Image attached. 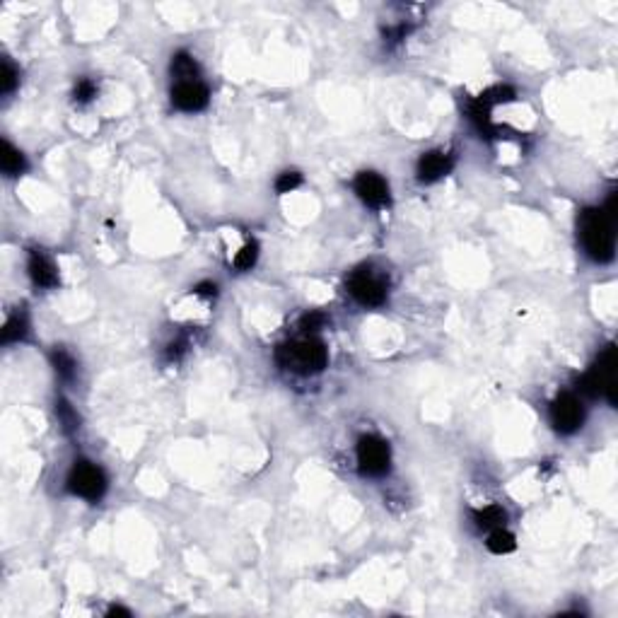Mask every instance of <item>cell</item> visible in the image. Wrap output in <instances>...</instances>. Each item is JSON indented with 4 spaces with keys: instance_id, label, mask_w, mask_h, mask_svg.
<instances>
[{
    "instance_id": "obj_7",
    "label": "cell",
    "mask_w": 618,
    "mask_h": 618,
    "mask_svg": "<svg viewBox=\"0 0 618 618\" xmlns=\"http://www.w3.org/2000/svg\"><path fill=\"white\" fill-rule=\"evenodd\" d=\"M582 421H585V408H582L580 399H577L575 394H568V391H565V394H560L558 399L553 401L551 423L558 433H563V435L575 433V430L582 425Z\"/></svg>"
},
{
    "instance_id": "obj_23",
    "label": "cell",
    "mask_w": 618,
    "mask_h": 618,
    "mask_svg": "<svg viewBox=\"0 0 618 618\" xmlns=\"http://www.w3.org/2000/svg\"><path fill=\"white\" fill-rule=\"evenodd\" d=\"M94 94H97V87H94L92 80H87V78H85V80L78 82V87H75V99L78 101H89Z\"/></svg>"
},
{
    "instance_id": "obj_3",
    "label": "cell",
    "mask_w": 618,
    "mask_h": 618,
    "mask_svg": "<svg viewBox=\"0 0 618 618\" xmlns=\"http://www.w3.org/2000/svg\"><path fill=\"white\" fill-rule=\"evenodd\" d=\"M614 387H616V379H614V345H606V350L599 355L597 365L589 370L580 382V389L585 391L589 396H599L604 394L609 399V404H616V396H614Z\"/></svg>"
},
{
    "instance_id": "obj_11",
    "label": "cell",
    "mask_w": 618,
    "mask_h": 618,
    "mask_svg": "<svg viewBox=\"0 0 618 618\" xmlns=\"http://www.w3.org/2000/svg\"><path fill=\"white\" fill-rule=\"evenodd\" d=\"M30 276L32 280L37 283L39 288H54L58 283V276H56L54 264L39 252L30 254Z\"/></svg>"
},
{
    "instance_id": "obj_8",
    "label": "cell",
    "mask_w": 618,
    "mask_h": 618,
    "mask_svg": "<svg viewBox=\"0 0 618 618\" xmlns=\"http://www.w3.org/2000/svg\"><path fill=\"white\" fill-rule=\"evenodd\" d=\"M172 101L181 111H201L208 104V87L198 80L177 82L172 87Z\"/></svg>"
},
{
    "instance_id": "obj_12",
    "label": "cell",
    "mask_w": 618,
    "mask_h": 618,
    "mask_svg": "<svg viewBox=\"0 0 618 618\" xmlns=\"http://www.w3.org/2000/svg\"><path fill=\"white\" fill-rule=\"evenodd\" d=\"M25 167H27V162H25V157H22V152L15 150L8 140H3V147H0V169H3V174L17 177V174L25 172Z\"/></svg>"
},
{
    "instance_id": "obj_20",
    "label": "cell",
    "mask_w": 618,
    "mask_h": 618,
    "mask_svg": "<svg viewBox=\"0 0 618 618\" xmlns=\"http://www.w3.org/2000/svg\"><path fill=\"white\" fill-rule=\"evenodd\" d=\"M56 413H58V421H61V425H63L66 433H73V430H78V423H80V418H78V413L73 411L68 401H58V406H56Z\"/></svg>"
},
{
    "instance_id": "obj_17",
    "label": "cell",
    "mask_w": 618,
    "mask_h": 618,
    "mask_svg": "<svg viewBox=\"0 0 618 618\" xmlns=\"http://www.w3.org/2000/svg\"><path fill=\"white\" fill-rule=\"evenodd\" d=\"M514 99V89L512 87H502V85H498V87H490L488 92H483L478 97V101H483L488 109H493L495 104H505V101H512Z\"/></svg>"
},
{
    "instance_id": "obj_2",
    "label": "cell",
    "mask_w": 618,
    "mask_h": 618,
    "mask_svg": "<svg viewBox=\"0 0 618 618\" xmlns=\"http://www.w3.org/2000/svg\"><path fill=\"white\" fill-rule=\"evenodd\" d=\"M278 362L283 367L292 372H321L328 362L326 348L321 341H314V338H307V341H297V343H285L278 348Z\"/></svg>"
},
{
    "instance_id": "obj_24",
    "label": "cell",
    "mask_w": 618,
    "mask_h": 618,
    "mask_svg": "<svg viewBox=\"0 0 618 618\" xmlns=\"http://www.w3.org/2000/svg\"><path fill=\"white\" fill-rule=\"evenodd\" d=\"M321 324H324V314H319V311H309V314H304L302 321H299V326H302L304 331H316Z\"/></svg>"
},
{
    "instance_id": "obj_5",
    "label": "cell",
    "mask_w": 618,
    "mask_h": 618,
    "mask_svg": "<svg viewBox=\"0 0 618 618\" xmlns=\"http://www.w3.org/2000/svg\"><path fill=\"white\" fill-rule=\"evenodd\" d=\"M348 290L365 307H379L387 299V283H384V278L372 273L370 268L355 271L348 280Z\"/></svg>"
},
{
    "instance_id": "obj_6",
    "label": "cell",
    "mask_w": 618,
    "mask_h": 618,
    "mask_svg": "<svg viewBox=\"0 0 618 618\" xmlns=\"http://www.w3.org/2000/svg\"><path fill=\"white\" fill-rule=\"evenodd\" d=\"M389 445L384 440L374 438V435H365L358 442V464L362 474L367 476H384L389 471Z\"/></svg>"
},
{
    "instance_id": "obj_15",
    "label": "cell",
    "mask_w": 618,
    "mask_h": 618,
    "mask_svg": "<svg viewBox=\"0 0 618 618\" xmlns=\"http://www.w3.org/2000/svg\"><path fill=\"white\" fill-rule=\"evenodd\" d=\"M514 546H517V541H514V536L509 534L507 529L498 526V529L490 531V536H488V551L502 555V553H512Z\"/></svg>"
},
{
    "instance_id": "obj_18",
    "label": "cell",
    "mask_w": 618,
    "mask_h": 618,
    "mask_svg": "<svg viewBox=\"0 0 618 618\" xmlns=\"http://www.w3.org/2000/svg\"><path fill=\"white\" fill-rule=\"evenodd\" d=\"M51 360H54V367H56V372H58L61 377L73 379V374H75V360H73L66 350H61V348L54 350V353H51Z\"/></svg>"
},
{
    "instance_id": "obj_14",
    "label": "cell",
    "mask_w": 618,
    "mask_h": 618,
    "mask_svg": "<svg viewBox=\"0 0 618 618\" xmlns=\"http://www.w3.org/2000/svg\"><path fill=\"white\" fill-rule=\"evenodd\" d=\"M27 328H30V324H27V316L25 314H13L3 326V343L8 345V343L22 341V338L27 336Z\"/></svg>"
},
{
    "instance_id": "obj_4",
    "label": "cell",
    "mask_w": 618,
    "mask_h": 618,
    "mask_svg": "<svg viewBox=\"0 0 618 618\" xmlns=\"http://www.w3.org/2000/svg\"><path fill=\"white\" fill-rule=\"evenodd\" d=\"M68 488L85 500H99L106 490V478L99 466L89 462H78L68 476Z\"/></svg>"
},
{
    "instance_id": "obj_9",
    "label": "cell",
    "mask_w": 618,
    "mask_h": 618,
    "mask_svg": "<svg viewBox=\"0 0 618 618\" xmlns=\"http://www.w3.org/2000/svg\"><path fill=\"white\" fill-rule=\"evenodd\" d=\"M355 194H358L367 206L372 208H382L389 203V186L379 174L374 172H362L355 179Z\"/></svg>"
},
{
    "instance_id": "obj_1",
    "label": "cell",
    "mask_w": 618,
    "mask_h": 618,
    "mask_svg": "<svg viewBox=\"0 0 618 618\" xmlns=\"http://www.w3.org/2000/svg\"><path fill=\"white\" fill-rule=\"evenodd\" d=\"M580 237L587 254L594 261L614 259L616 237H614V215L606 213L604 208H587L580 215Z\"/></svg>"
},
{
    "instance_id": "obj_13",
    "label": "cell",
    "mask_w": 618,
    "mask_h": 618,
    "mask_svg": "<svg viewBox=\"0 0 618 618\" xmlns=\"http://www.w3.org/2000/svg\"><path fill=\"white\" fill-rule=\"evenodd\" d=\"M172 75L177 78V82L198 80V66H196V61L191 58L189 54L179 51V54L172 58Z\"/></svg>"
},
{
    "instance_id": "obj_16",
    "label": "cell",
    "mask_w": 618,
    "mask_h": 618,
    "mask_svg": "<svg viewBox=\"0 0 618 618\" xmlns=\"http://www.w3.org/2000/svg\"><path fill=\"white\" fill-rule=\"evenodd\" d=\"M474 519L481 529H498V526L505 524L507 514H505V509L490 505V507H483V509H478V512H474Z\"/></svg>"
},
{
    "instance_id": "obj_10",
    "label": "cell",
    "mask_w": 618,
    "mask_h": 618,
    "mask_svg": "<svg viewBox=\"0 0 618 618\" xmlns=\"http://www.w3.org/2000/svg\"><path fill=\"white\" fill-rule=\"evenodd\" d=\"M452 167H455V157L450 155V152H425V155L418 160V179L423 181V184H433V181H438L442 177H447V174L452 172Z\"/></svg>"
},
{
    "instance_id": "obj_19",
    "label": "cell",
    "mask_w": 618,
    "mask_h": 618,
    "mask_svg": "<svg viewBox=\"0 0 618 618\" xmlns=\"http://www.w3.org/2000/svg\"><path fill=\"white\" fill-rule=\"evenodd\" d=\"M17 80H20V75H17L15 66L10 63L8 58L3 61V66H0V92L3 94H10L13 89L17 87Z\"/></svg>"
},
{
    "instance_id": "obj_25",
    "label": "cell",
    "mask_w": 618,
    "mask_h": 618,
    "mask_svg": "<svg viewBox=\"0 0 618 618\" xmlns=\"http://www.w3.org/2000/svg\"><path fill=\"white\" fill-rule=\"evenodd\" d=\"M196 292L203 295V297H213L218 288H215V283H201V285H196Z\"/></svg>"
},
{
    "instance_id": "obj_22",
    "label": "cell",
    "mask_w": 618,
    "mask_h": 618,
    "mask_svg": "<svg viewBox=\"0 0 618 618\" xmlns=\"http://www.w3.org/2000/svg\"><path fill=\"white\" fill-rule=\"evenodd\" d=\"M299 184H302V174L299 172H283L276 181V191L278 194H290Z\"/></svg>"
},
{
    "instance_id": "obj_26",
    "label": "cell",
    "mask_w": 618,
    "mask_h": 618,
    "mask_svg": "<svg viewBox=\"0 0 618 618\" xmlns=\"http://www.w3.org/2000/svg\"><path fill=\"white\" fill-rule=\"evenodd\" d=\"M109 616H130V611L128 609H121V606H111Z\"/></svg>"
},
{
    "instance_id": "obj_21",
    "label": "cell",
    "mask_w": 618,
    "mask_h": 618,
    "mask_svg": "<svg viewBox=\"0 0 618 618\" xmlns=\"http://www.w3.org/2000/svg\"><path fill=\"white\" fill-rule=\"evenodd\" d=\"M257 259H259V247H257V242H249V245H247V247L242 249V252L235 257V268H237V271H249L254 264H257Z\"/></svg>"
}]
</instances>
